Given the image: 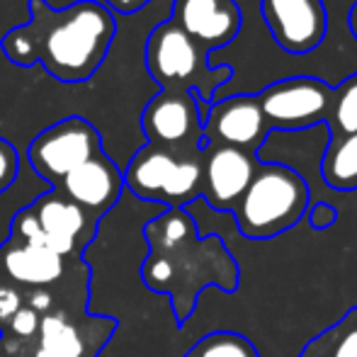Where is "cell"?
Here are the masks:
<instances>
[{"mask_svg":"<svg viewBox=\"0 0 357 357\" xmlns=\"http://www.w3.org/2000/svg\"><path fill=\"white\" fill-rule=\"evenodd\" d=\"M114 32V15L98 0H78L61 10L47 0H29V22L10 29L0 49L15 66L42 63L61 83H85L107 59Z\"/></svg>","mask_w":357,"mask_h":357,"instance_id":"cell-1","label":"cell"},{"mask_svg":"<svg viewBox=\"0 0 357 357\" xmlns=\"http://www.w3.org/2000/svg\"><path fill=\"white\" fill-rule=\"evenodd\" d=\"M149 255L142 280L151 291L170 294L178 324L192 316L197 294L214 284L224 291L238 287V265L219 236H202L185 209H163L144 226Z\"/></svg>","mask_w":357,"mask_h":357,"instance_id":"cell-2","label":"cell"},{"mask_svg":"<svg viewBox=\"0 0 357 357\" xmlns=\"http://www.w3.org/2000/svg\"><path fill=\"white\" fill-rule=\"evenodd\" d=\"M309 207V185L282 163H260L234 207L238 231L250 241H270L299 224Z\"/></svg>","mask_w":357,"mask_h":357,"instance_id":"cell-3","label":"cell"},{"mask_svg":"<svg viewBox=\"0 0 357 357\" xmlns=\"http://www.w3.org/2000/svg\"><path fill=\"white\" fill-rule=\"evenodd\" d=\"M207 56L209 54L170 20L155 24L146 39V68L160 90L192 93L212 105L216 90L229 83L234 68L226 63L212 66Z\"/></svg>","mask_w":357,"mask_h":357,"instance_id":"cell-4","label":"cell"},{"mask_svg":"<svg viewBox=\"0 0 357 357\" xmlns=\"http://www.w3.org/2000/svg\"><path fill=\"white\" fill-rule=\"evenodd\" d=\"M124 175V190L165 209H185L202 197V151L178 153L146 144L132 155Z\"/></svg>","mask_w":357,"mask_h":357,"instance_id":"cell-5","label":"cell"},{"mask_svg":"<svg viewBox=\"0 0 357 357\" xmlns=\"http://www.w3.org/2000/svg\"><path fill=\"white\" fill-rule=\"evenodd\" d=\"M100 151H102V137L98 129L83 117H66L32 139L27 158L34 173L49 188H56L71 170Z\"/></svg>","mask_w":357,"mask_h":357,"instance_id":"cell-6","label":"cell"},{"mask_svg":"<svg viewBox=\"0 0 357 357\" xmlns=\"http://www.w3.org/2000/svg\"><path fill=\"white\" fill-rule=\"evenodd\" d=\"M199 105H207L192 93L160 90L146 102L142 112V129L151 146L199 153L204 149V119Z\"/></svg>","mask_w":357,"mask_h":357,"instance_id":"cell-7","label":"cell"},{"mask_svg":"<svg viewBox=\"0 0 357 357\" xmlns=\"http://www.w3.org/2000/svg\"><path fill=\"white\" fill-rule=\"evenodd\" d=\"M331 100H333V88L311 75L278 80L258 95L268 124L284 132H296L326 122Z\"/></svg>","mask_w":357,"mask_h":357,"instance_id":"cell-8","label":"cell"},{"mask_svg":"<svg viewBox=\"0 0 357 357\" xmlns=\"http://www.w3.org/2000/svg\"><path fill=\"white\" fill-rule=\"evenodd\" d=\"M270 132L273 127L265 119L258 95H231L209 105V114L204 119V146H231L255 153Z\"/></svg>","mask_w":357,"mask_h":357,"instance_id":"cell-9","label":"cell"},{"mask_svg":"<svg viewBox=\"0 0 357 357\" xmlns=\"http://www.w3.org/2000/svg\"><path fill=\"white\" fill-rule=\"evenodd\" d=\"M260 15L287 54H309L328 32L324 0H260Z\"/></svg>","mask_w":357,"mask_h":357,"instance_id":"cell-10","label":"cell"},{"mask_svg":"<svg viewBox=\"0 0 357 357\" xmlns=\"http://www.w3.org/2000/svg\"><path fill=\"white\" fill-rule=\"evenodd\" d=\"M258 165L250 151L207 144L202 149V199L216 212H234Z\"/></svg>","mask_w":357,"mask_h":357,"instance_id":"cell-11","label":"cell"},{"mask_svg":"<svg viewBox=\"0 0 357 357\" xmlns=\"http://www.w3.org/2000/svg\"><path fill=\"white\" fill-rule=\"evenodd\" d=\"M66 199L78 204L93 221H100L124 192V175L105 151L95 153L90 160L78 165L56 188Z\"/></svg>","mask_w":357,"mask_h":357,"instance_id":"cell-12","label":"cell"},{"mask_svg":"<svg viewBox=\"0 0 357 357\" xmlns=\"http://www.w3.org/2000/svg\"><path fill=\"white\" fill-rule=\"evenodd\" d=\"M29 209L42 229L47 248L61 258L78 253V248H88V243L93 241L98 221L90 219L78 204L66 199L59 190H47L34 197L29 202Z\"/></svg>","mask_w":357,"mask_h":357,"instance_id":"cell-13","label":"cell"},{"mask_svg":"<svg viewBox=\"0 0 357 357\" xmlns=\"http://www.w3.org/2000/svg\"><path fill=\"white\" fill-rule=\"evenodd\" d=\"M170 22L209 54L234 42L243 17L236 0H173Z\"/></svg>","mask_w":357,"mask_h":357,"instance_id":"cell-14","label":"cell"},{"mask_svg":"<svg viewBox=\"0 0 357 357\" xmlns=\"http://www.w3.org/2000/svg\"><path fill=\"white\" fill-rule=\"evenodd\" d=\"M66 270L63 258L49 248L5 238L0 245V275L22 287H49L59 282Z\"/></svg>","mask_w":357,"mask_h":357,"instance_id":"cell-15","label":"cell"},{"mask_svg":"<svg viewBox=\"0 0 357 357\" xmlns=\"http://www.w3.org/2000/svg\"><path fill=\"white\" fill-rule=\"evenodd\" d=\"M321 173L328 188L340 192L357 190V132L345 137H331L321 160Z\"/></svg>","mask_w":357,"mask_h":357,"instance_id":"cell-16","label":"cell"},{"mask_svg":"<svg viewBox=\"0 0 357 357\" xmlns=\"http://www.w3.org/2000/svg\"><path fill=\"white\" fill-rule=\"evenodd\" d=\"M39 345L34 357H83L85 343L78 328L63 314H47L39 324Z\"/></svg>","mask_w":357,"mask_h":357,"instance_id":"cell-17","label":"cell"},{"mask_svg":"<svg viewBox=\"0 0 357 357\" xmlns=\"http://www.w3.org/2000/svg\"><path fill=\"white\" fill-rule=\"evenodd\" d=\"M299 357H357V306L306 343Z\"/></svg>","mask_w":357,"mask_h":357,"instance_id":"cell-18","label":"cell"},{"mask_svg":"<svg viewBox=\"0 0 357 357\" xmlns=\"http://www.w3.org/2000/svg\"><path fill=\"white\" fill-rule=\"evenodd\" d=\"M326 122L331 127V137H345L357 132V73L333 88Z\"/></svg>","mask_w":357,"mask_h":357,"instance_id":"cell-19","label":"cell"},{"mask_svg":"<svg viewBox=\"0 0 357 357\" xmlns=\"http://www.w3.org/2000/svg\"><path fill=\"white\" fill-rule=\"evenodd\" d=\"M185 357H260L255 345L245 335L234 331L207 333L185 353Z\"/></svg>","mask_w":357,"mask_h":357,"instance_id":"cell-20","label":"cell"},{"mask_svg":"<svg viewBox=\"0 0 357 357\" xmlns=\"http://www.w3.org/2000/svg\"><path fill=\"white\" fill-rule=\"evenodd\" d=\"M20 173V155L15 146L0 139V195L8 192Z\"/></svg>","mask_w":357,"mask_h":357,"instance_id":"cell-21","label":"cell"},{"mask_svg":"<svg viewBox=\"0 0 357 357\" xmlns=\"http://www.w3.org/2000/svg\"><path fill=\"white\" fill-rule=\"evenodd\" d=\"M39 324H42V316L29 309V306H22V309L8 321V328L15 338H32V335L39 333Z\"/></svg>","mask_w":357,"mask_h":357,"instance_id":"cell-22","label":"cell"},{"mask_svg":"<svg viewBox=\"0 0 357 357\" xmlns=\"http://www.w3.org/2000/svg\"><path fill=\"white\" fill-rule=\"evenodd\" d=\"M20 309H22V296H20V291L3 284V278H0V324L8 326V321L13 319Z\"/></svg>","mask_w":357,"mask_h":357,"instance_id":"cell-23","label":"cell"},{"mask_svg":"<svg viewBox=\"0 0 357 357\" xmlns=\"http://www.w3.org/2000/svg\"><path fill=\"white\" fill-rule=\"evenodd\" d=\"M309 219H311V226H314V229H328V226H333V221L338 219V212H335L331 204L321 202L311 209Z\"/></svg>","mask_w":357,"mask_h":357,"instance_id":"cell-24","label":"cell"},{"mask_svg":"<svg viewBox=\"0 0 357 357\" xmlns=\"http://www.w3.org/2000/svg\"><path fill=\"white\" fill-rule=\"evenodd\" d=\"M146 3H151V0H105L102 5L109 10V13L132 15V13H137V10H142Z\"/></svg>","mask_w":357,"mask_h":357,"instance_id":"cell-25","label":"cell"},{"mask_svg":"<svg viewBox=\"0 0 357 357\" xmlns=\"http://www.w3.org/2000/svg\"><path fill=\"white\" fill-rule=\"evenodd\" d=\"M52 304H54V299L49 291H34V294H29V299H27L29 309L37 311V314H42V316L52 314Z\"/></svg>","mask_w":357,"mask_h":357,"instance_id":"cell-26","label":"cell"},{"mask_svg":"<svg viewBox=\"0 0 357 357\" xmlns=\"http://www.w3.org/2000/svg\"><path fill=\"white\" fill-rule=\"evenodd\" d=\"M348 22H350V32H353V37L357 39V3L350 8V17H348Z\"/></svg>","mask_w":357,"mask_h":357,"instance_id":"cell-27","label":"cell"}]
</instances>
